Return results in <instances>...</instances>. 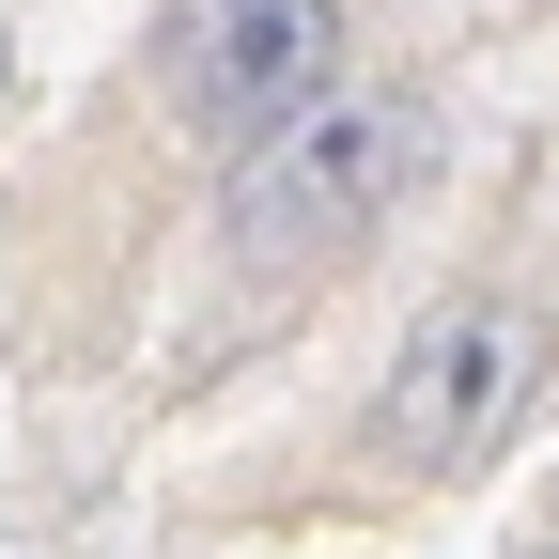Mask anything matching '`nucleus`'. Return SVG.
<instances>
[{"mask_svg": "<svg viewBox=\"0 0 559 559\" xmlns=\"http://www.w3.org/2000/svg\"><path fill=\"white\" fill-rule=\"evenodd\" d=\"M419 171H436V124H419V109H389V94H358V109H296V124H264V140H249V171H234V202H218V234H234L249 280H311V264L358 249Z\"/></svg>", "mask_w": 559, "mask_h": 559, "instance_id": "1", "label": "nucleus"}, {"mask_svg": "<svg viewBox=\"0 0 559 559\" xmlns=\"http://www.w3.org/2000/svg\"><path fill=\"white\" fill-rule=\"evenodd\" d=\"M528 389H544L528 311L451 296V311H419V326H404V358H389V389H373V451L419 466V481H466V466H498V451H513Z\"/></svg>", "mask_w": 559, "mask_h": 559, "instance_id": "2", "label": "nucleus"}, {"mask_svg": "<svg viewBox=\"0 0 559 559\" xmlns=\"http://www.w3.org/2000/svg\"><path fill=\"white\" fill-rule=\"evenodd\" d=\"M156 79L202 140H264V124H296L326 94V0H171Z\"/></svg>", "mask_w": 559, "mask_h": 559, "instance_id": "3", "label": "nucleus"}, {"mask_svg": "<svg viewBox=\"0 0 559 559\" xmlns=\"http://www.w3.org/2000/svg\"><path fill=\"white\" fill-rule=\"evenodd\" d=\"M544 559H559V544H544Z\"/></svg>", "mask_w": 559, "mask_h": 559, "instance_id": "4", "label": "nucleus"}]
</instances>
